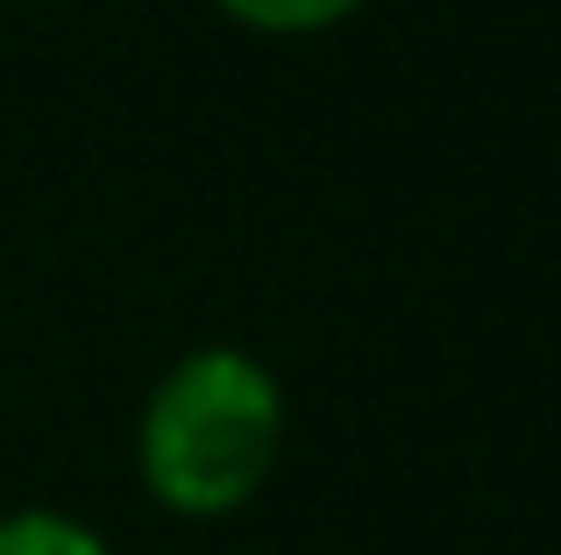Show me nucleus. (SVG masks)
Here are the masks:
<instances>
[{"label":"nucleus","mask_w":561,"mask_h":555,"mask_svg":"<svg viewBox=\"0 0 561 555\" xmlns=\"http://www.w3.org/2000/svg\"><path fill=\"white\" fill-rule=\"evenodd\" d=\"M285 442V399L277 377L242 349H199L142 414V477L171 513L220 520L263 491Z\"/></svg>","instance_id":"nucleus-1"},{"label":"nucleus","mask_w":561,"mask_h":555,"mask_svg":"<svg viewBox=\"0 0 561 555\" xmlns=\"http://www.w3.org/2000/svg\"><path fill=\"white\" fill-rule=\"evenodd\" d=\"M0 555H107V542H100L85 520H71V513L28 506V513L0 520Z\"/></svg>","instance_id":"nucleus-2"},{"label":"nucleus","mask_w":561,"mask_h":555,"mask_svg":"<svg viewBox=\"0 0 561 555\" xmlns=\"http://www.w3.org/2000/svg\"><path fill=\"white\" fill-rule=\"evenodd\" d=\"M242 29H263V36H313V29H334L363 8V0H220Z\"/></svg>","instance_id":"nucleus-3"}]
</instances>
